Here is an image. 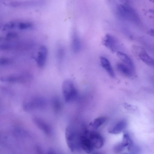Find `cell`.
Segmentation results:
<instances>
[{
    "mask_svg": "<svg viewBox=\"0 0 154 154\" xmlns=\"http://www.w3.org/2000/svg\"><path fill=\"white\" fill-rule=\"evenodd\" d=\"M33 24L27 21H16L15 29L21 30L31 29L33 28Z\"/></svg>",
    "mask_w": 154,
    "mask_h": 154,
    "instance_id": "2e32d148",
    "label": "cell"
},
{
    "mask_svg": "<svg viewBox=\"0 0 154 154\" xmlns=\"http://www.w3.org/2000/svg\"><path fill=\"white\" fill-rule=\"evenodd\" d=\"M126 121L124 119L119 121L110 128L108 132L113 134H117L122 132L126 127Z\"/></svg>",
    "mask_w": 154,
    "mask_h": 154,
    "instance_id": "7c38bea8",
    "label": "cell"
},
{
    "mask_svg": "<svg viewBox=\"0 0 154 154\" xmlns=\"http://www.w3.org/2000/svg\"><path fill=\"white\" fill-rule=\"evenodd\" d=\"M65 51L64 48L61 45H59L57 48L56 57L58 61L61 60L65 56Z\"/></svg>",
    "mask_w": 154,
    "mask_h": 154,
    "instance_id": "44dd1931",
    "label": "cell"
},
{
    "mask_svg": "<svg viewBox=\"0 0 154 154\" xmlns=\"http://www.w3.org/2000/svg\"><path fill=\"white\" fill-rule=\"evenodd\" d=\"M62 88L64 100L66 103H70L77 98L78 92L71 81L69 80L64 81L62 84Z\"/></svg>",
    "mask_w": 154,
    "mask_h": 154,
    "instance_id": "3957f363",
    "label": "cell"
},
{
    "mask_svg": "<svg viewBox=\"0 0 154 154\" xmlns=\"http://www.w3.org/2000/svg\"><path fill=\"white\" fill-rule=\"evenodd\" d=\"M117 70L123 75L127 77H131L132 75V71L125 64L121 63L116 65Z\"/></svg>",
    "mask_w": 154,
    "mask_h": 154,
    "instance_id": "e0dca14e",
    "label": "cell"
},
{
    "mask_svg": "<svg viewBox=\"0 0 154 154\" xmlns=\"http://www.w3.org/2000/svg\"><path fill=\"white\" fill-rule=\"evenodd\" d=\"M103 44L112 52H115L117 49V42L114 37L109 34H106L102 41Z\"/></svg>",
    "mask_w": 154,
    "mask_h": 154,
    "instance_id": "9c48e42d",
    "label": "cell"
},
{
    "mask_svg": "<svg viewBox=\"0 0 154 154\" xmlns=\"http://www.w3.org/2000/svg\"><path fill=\"white\" fill-rule=\"evenodd\" d=\"M100 61L102 66L109 75L112 78L115 77V73L109 60L105 57L101 56Z\"/></svg>",
    "mask_w": 154,
    "mask_h": 154,
    "instance_id": "4fadbf2b",
    "label": "cell"
},
{
    "mask_svg": "<svg viewBox=\"0 0 154 154\" xmlns=\"http://www.w3.org/2000/svg\"><path fill=\"white\" fill-rule=\"evenodd\" d=\"M81 43L80 39L78 36L74 34L72 36L71 48L73 52L75 53L79 52L81 48Z\"/></svg>",
    "mask_w": 154,
    "mask_h": 154,
    "instance_id": "ac0fdd59",
    "label": "cell"
},
{
    "mask_svg": "<svg viewBox=\"0 0 154 154\" xmlns=\"http://www.w3.org/2000/svg\"><path fill=\"white\" fill-rule=\"evenodd\" d=\"M1 81L8 83H21L26 81L25 76L21 75H11L3 77L1 78Z\"/></svg>",
    "mask_w": 154,
    "mask_h": 154,
    "instance_id": "8fae6325",
    "label": "cell"
},
{
    "mask_svg": "<svg viewBox=\"0 0 154 154\" xmlns=\"http://www.w3.org/2000/svg\"><path fill=\"white\" fill-rule=\"evenodd\" d=\"M125 146L121 142L120 143L115 145L113 148V150L116 153H119L121 152Z\"/></svg>",
    "mask_w": 154,
    "mask_h": 154,
    "instance_id": "7402d4cb",
    "label": "cell"
},
{
    "mask_svg": "<svg viewBox=\"0 0 154 154\" xmlns=\"http://www.w3.org/2000/svg\"><path fill=\"white\" fill-rule=\"evenodd\" d=\"M48 56V50L47 48L45 45H42L39 48L36 57V62L38 67L42 68L45 66Z\"/></svg>",
    "mask_w": 154,
    "mask_h": 154,
    "instance_id": "52a82bcc",
    "label": "cell"
},
{
    "mask_svg": "<svg viewBox=\"0 0 154 154\" xmlns=\"http://www.w3.org/2000/svg\"><path fill=\"white\" fill-rule=\"evenodd\" d=\"M80 136L81 134L72 126L69 125L66 127L65 138L67 146L71 152L76 151L80 147Z\"/></svg>",
    "mask_w": 154,
    "mask_h": 154,
    "instance_id": "6da1fadb",
    "label": "cell"
},
{
    "mask_svg": "<svg viewBox=\"0 0 154 154\" xmlns=\"http://www.w3.org/2000/svg\"><path fill=\"white\" fill-rule=\"evenodd\" d=\"M33 121L35 125L39 129L47 134H50L52 130L50 126L40 118L37 116L34 117Z\"/></svg>",
    "mask_w": 154,
    "mask_h": 154,
    "instance_id": "30bf717a",
    "label": "cell"
},
{
    "mask_svg": "<svg viewBox=\"0 0 154 154\" xmlns=\"http://www.w3.org/2000/svg\"><path fill=\"white\" fill-rule=\"evenodd\" d=\"M12 63L11 60L9 58L2 57L0 59V65L2 66H5L10 64Z\"/></svg>",
    "mask_w": 154,
    "mask_h": 154,
    "instance_id": "603a6c76",
    "label": "cell"
},
{
    "mask_svg": "<svg viewBox=\"0 0 154 154\" xmlns=\"http://www.w3.org/2000/svg\"><path fill=\"white\" fill-rule=\"evenodd\" d=\"M52 105L54 111L56 112H59L62 109V103L60 98L57 96L53 98Z\"/></svg>",
    "mask_w": 154,
    "mask_h": 154,
    "instance_id": "d6986e66",
    "label": "cell"
},
{
    "mask_svg": "<svg viewBox=\"0 0 154 154\" xmlns=\"http://www.w3.org/2000/svg\"><path fill=\"white\" fill-rule=\"evenodd\" d=\"M80 147L87 153L92 152L94 148L88 136V130L85 131L81 135Z\"/></svg>",
    "mask_w": 154,
    "mask_h": 154,
    "instance_id": "ba28073f",
    "label": "cell"
},
{
    "mask_svg": "<svg viewBox=\"0 0 154 154\" xmlns=\"http://www.w3.org/2000/svg\"><path fill=\"white\" fill-rule=\"evenodd\" d=\"M129 154L126 153H123V154Z\"/></svg>",
    "mask_w": 154,
    "mask_h": 154,
    "instance_id": "4316f807",
    "label": "cell"
},
{
    "mask_svg": "<svg viewBox=\"0 0 154 154\" xmlns=\"http://www.w3.org/2000/svg\"><path fill=\"white\" fill-rule=\"evenodd\" d=\"M133 49L140 59L146 64L154 65V59L142 47L135 45Z\"/></svg>",
    "mask_w": 154,
    "mask_h": 154,
    "instance_id": "8992f818",
    "label": "cell"
},
{
    "mask_svg": "<svg viewBox=\"0 0 154 154\" xmlns=\"http://www.w3.org/2000/svg\"><path fill=\"white\" fill-rule=\"evenodd\" d=\"M91 154H102L100 153L99 152H95L92 153Z\"/></svg>",
    "mask_w": 154,
    "mask_h": 154,
    "instance_id": "484cf974",
    "label": "cell"
},
{
    "mask_svg": "<svg viewBox=\"0 0 154 154\" xmlns=\"http://www.w3.org/2000/svg\"><path fill=\"white\" fill-rule=\"evenodd\" d=\"M148 33L149 35L154 37V29H151L148 31Z\"/></svg>",
    "mask_w": 154,
    "mask_h": 154,
    "instance_id": "cb8c5ba5",
    "label": "cell"
},
{
    "mask_svg": "<svg viewBox=\"0 0 154 154\" xmlns=\"http://www.w3.org/2000/svg\"><path fill=\"white\" fill-rule=\"evenodd\" d=\"M116 10L118 14L123 19L134 22H137L139 21V17L136 13L127 4H119L117 6Z\"/></svg>",
    "mask_w": 154,
    "mask_h": 154,
    "instance_id": "7a4b0ae2",
    "label": "cell"
},
{
    "mask_svg": "<svg viewBox=\"0 0 154 154\" xmlns=\"http://www.w3.org/2000/svg\"><path fill=\"white\" fill-rule=\"evenodd\" d=\"M48 154H55V153L53 150L51 149L48 151Z\"/></svg>",
    "mask_w": 154,
    "mask_h": 154,
    "instance_id": "d4e9b609",
    "label": "cell"
},
{
    "mask_svg": "<svg viewBox=\"0 0 154 154\" xmlns=\"http://www.w3.org/2000/svg\"><path fill=\"white\" fill-rule=\"evenodd\" d=\"M117 55L119 58L129 67L132 71L134 69V64L131 59L127 54L122 52L118 51Z\"/></svg>",
    "mask_w": 154,
    "mask_h": 154,
    "instance_id": "5bb4252c",
    "label": "cell"
},
{
    "mask_svg": "<svg viewBox=\"0 0 154 154\" xmlns=\"http://www.w3.org/2000/svg\"><path fill=\"white\" fill-rule=\"evenodd\" d=\"M38 4V2H36L20 1H11L5 2L6 5L14 7H29L37 5Z\"/></svg>",
    "mask_w": 154,
    "mask_h": 154,
    "instance_id": "9a60e30c",
    "label": "cell"
},
{
    "mask_svg": "<svg viewBox=\"0 0 154 154\" xmlns=\"http://www.w3.org/2000/svg\"><path fill=\"white\" fill-rule=\"evenodd\" d=\"M106 118L104 116L99 117L95 119L91 123L90 125L94 128L97 129L99 128L106 121Z\"/></svg>",
    "mask_w": 154,
    "mask_h": 154,
    "instance_id": "ffe728a7",
    "label": "cell"
},
{
    "mask_svg": "<svg viewBox=\"0 0 154 154\" xmlns=\"http://www.w3.org/2000/svg\"><path fill=\"white\" fill-rule=\"evenodd\" d=\"M88 134L94 148L100 149L103 146L104 143V139L100 133L95 131H88Z\"/></svg>",
    "mask_w": 154,
    "mask_h": 154,
    "instance_id": "5b68a950",
    "label": "cell"
},
{
    "mask_svg": "<svg viewBox=\"0 0 154 154\" xmlns=\"http://www.w3.org/2000/svg\"><path fill=\"white\" fill-rule=\"evenodd\" d=\"M47 104V101L45 98L36 97L25 100L23 103V107L25 111H29L43 109L46 106Z\"/></svg>",
    "mask_w": 154,
    "mask_h": 154,
    "instance_id": "277c9868",
    "label": "cell"
}]
</instances>
